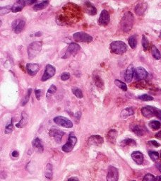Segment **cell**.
Here are the masks:
<instances>
[{"instance_id":"603a6c76","label":"cell","mask_w":161,"mask_h":181,"mask_svg":"<svg viewBox=\"0 0 161 181\" xmlns=\"http://www.w3.org/2000/svg\"><path fill=\"white\" fill-rule=\"evenodd\" d=\"M117 136V132L115 130H110L107 134V138L109 142L114 144L116 141Z\"/></svg>"},{"instance_id":"ac0fdd59","label":"cell","mask_w":161,"mask_h":181,"mask_svg":"<svg viewBox=\"0 0 161 181\" xmlns=\"http://www.w3.org/2000/svg\"><path fill=\"white\" fill-rule=\"evenodd\" d=\"M134 76V68L133 65H130L128 68L126 69L125 74H124V79H125L126 82L130 83L133 79V77Z\"/></svg>"},{"instance_id":"f5cc1de1","label":"cell","mask_w":161,"mask_h":181,"mask_svg":"<svg viewBox=\"0 0 161 181\" xmlns=\"http://www.w3.org/2000/svg\"><path fill=\"white\" fill-rule=\"evenodd\" d=\"M156 168L158 169L160 172H161V163H158V164H156Z\"/></svg>"},{"instance_id":"d6a6232c","label":"cell","mask_w":161,"mask_h":181,"mask_svg":"<svg viewBox=\"0 0 161 181\" xmlns=\"http://www.w3.org/2000/svg\"><path fill=\"white\" fill-rule=\"evenodd\" d=\"M114 84H115V85L117 86V87L121 88V89L124 90V91H126V90H127V86H126L125 83L121 82L120 80L116 79L114 81Z\"/></svg>"},{"instance_id":"5bb4252c","label":"cell","mask_w":161,"mask_h":181,"mask_svg":"<svg viewBox=\"0 0 161 181\" xmlns=\"http://www.w3.org/2000/svg\"><path fill=\"white\" fill-rule=\"evenodd\" d=\"M110 13H109L108 11L105 10V9L103 10L99 17V20H98L99 24L103 26H107V25L110 23Z\"/></svg>"},{"instance_id":"30bf717a","label":"cell","mask_w":161,"mask_h":181,"mask_svg":"<svg viewBox=\"0 0 161 181\" xmlns=\"http://www.w3.org/2000/svg\"><path fill=\"white\" fill-rule=\"evenodd\" d=\"M104 142V139L100 135H93L89 137L88 144L91 147H99Z\"/></svg>"},{"instance_id":"6f0895ef","label":"cell","mask_w":161,"mask_h":181,"mask_svg":"<svg viewBox=\"0 0 161 181\" xmlns=\"http://www.w3.org/2000/svg\"><path fill=\"white\" fill-rule=\"evenodd\" d=\"M160 36H161V33H160Z\"/></svg>"},{"instance_id":"db71d44e","label":"cell","mask_w":161,"mask_h":181,"mask_svg":"<svg viewBox=\"0 0 161 181\" xmlns=\"http://www.w3.org/2000/svg\"><path fill=\"white\" fill-rule=\"evenodd\" d=\"M156 181H161V176H159L156 178Z\"/></svg>"},{"instance_id":"ffe728a7","label":"cell","mask_w":161,"mask_h":181,"mask_svg":"<svg viewBox=\"0 0 161 181\" xmlns=\"http://www.w3.org/2000/svg\"><path fill=\"white\" fill-rule=\"evenodd\" d=\"M147 9V4L145 2H139L135 7V13L139 16H142Z\"/></svg>"},{"instance_id":"484cf974","label":"cell","mask_w":161,"mask_h":181,"mask_svg":"<svg viewBox=\"0 0 161 181\" xmlns=\"http://www.w3.org/2000/svg\"><path fill=\"white\" fill-rule=\"evenodd\" d=\"M27 122H28V116H27V115L26 113H22V119L20 120V122L17 123L16 125V126L18 128H22L25 127L27 124Z\"/></svg>"},{"instance_id":"f6af8a7d","label":"cell","mask_w":161,"mask_h":181,"mask_svg":"<svg viewBox=\"0 0 161 181\" xmlns=\"http://www.w3.org/2000/svg\"><path fill=\"white\" fill-rule=\"evenodd\" d=\"M60 77H61V79H62V81H66L70 78V74H69V73L64 72V73H63L62 75H61Z\"/></svg>"},{"instance_id":"7dc6e473","label":"cell","mask_w":161,"mask_h":181,"mask_svg":"<svg viewBox=\"0 0 161 181\" xmlns=\"http://www.w3.org/2000/svg\"><path fill=\"white\" fill-rule=\"evenodd\" d=\"M156 116L157 117H158V119H160V121H161V110L157 108L156 113Z\"/></svg>"},{"instance_id":"5b68a950","label":"cell","mask_w":161,"mask_h":181,"mask_svg":"<svg viewBox=\"0 0 161 181\" xmlns=\"http://www.w3.org/2000/svg\"><path fill=\"white\" fill-rule=\"evenodd\" d=\"M76 142H77V139L74 136V133L72 132V133H70L69 136L68 141L62 147V151L66 152V153L72 151V149H74V146L76 145Z\"/></svg>"},{"instance_id":"680465c9","label":"cell","mask_w":161,"mask_h":181,"mask_svg":"<svg viewBox=\"0 0 161 181\" xmlns=\"http://www.w3.org/2000/svg\"><path fill=\"white\" fill-rule=\"evenodd\" d=\"M134 181H135V180H134Z\"/></svg>"},{"instance_id":"e0dca14e","label":"cell","mask_w":161,"mask_h":181,"mask_svg":"<svg viewBox=\"0 0 161 181\" xmlns=\"http://www.w3.org/2000/svg\"><path fill=\"white\" fill-rule=\"evenodd\" d=\"M83 9L85 11L86 13H87L88 14L91 15H95L97 13V9L90 1H86L83 4Z\"/></svg>"},{"instance_id":"ba28073f","label":"cell","mask_w":161,"mask_h":181,"mask_svg":"<svg viewBox=\"0 0 161 181\" xmlns=\"http://www.w3.org/2000/svg\"><path fill=\"white\" fill-rule=\"evenodd\" d=\"M55 72H56V69H55V67H53L51 65H46L45 72H44L43 77H42V81L45 82V81L48 80L49 79L52 78L55 74Z\"/></svg>"},{"instance_id":"d6986e66","label":"cell","mask_w":161,"mask_h":181,"mask_svg":"<svg viewBox=\"0 0 161 181\" xmlns=\"http://www.w3.org/2000/svg\"><path fill=\"white\" fill-rule=\"evenodd\" d=\"M131 157L132 158V159H133L134 161L137 163V164L141 165V164H142V163H143V155L141 151H134L133 153L131 154Z\"/></svg>"},{"instance_id":"d590c367","label":"cell","mask_w":161,"mask_h":181,"mask_svg":"<svg viewBox=\"0 0 161 181\" xmlns=\"http://www.w3.org/2000/svg\"><path fill=\"white\" fill-rule=\"evenodd\" d=\"M11 8H12V7H11V6H6V7H1V9H0V12H1V16L9 13L10 12V11H11Z\"/></svg>"},{"instance_id":"816d5d0a","label":"cell","mask_w":161,"mask_h":181,"mask_svg":"<svg viewBox=\"0 0 161 181\" xmlns=\"http://www.w3.org/2000/svg\"><path fill=\"white\" fill-rule=\"evenodd\" d=\"M68 181H79V180H78V179L77 178H76V177H72V178H70L69 179Z\"/></svg>"},{"instance_id":"4316f807","label":"cell","mask_w":161,"mask_h":181,"mask_svg":"<svg viewBox=\"0 0 161 181\" xmlns=\"http://www.w3.org/2000/svg\"><path fill=\"white\" fill-rule=\"evenodd\" d=\"M49 4V1L48 0H45V1H43L42 2H40L38 4H35L33 7V9L35 11H40L42 10V9L46 8Z\"/></svg>"},{"instance_id":"f1b7e54d","label":"cell","mask_w":161,"mask_h":181,"mask_svg":"<svg viewBox=\"0 0 161 181\" xmlns=\"http://www.w3.org/2000/svg\"><path fill=\"white\" fill-rule=\"evenodd\" d=\"M151 53H152L153 57L156 59H161V53L158 50V49L155 45H153L151 47Z\"/></svg>"},{"instance_id":"e575fe53","label":"cell","mask_w":161,"mask_h":181,"mask_svg":"<svg viewBox=\"0 0 161 181\" xmlns=\"http://www.w3.org/2000/svg\"><path fill=\"white\" fill-rule=\"evenodd\" d=\"M72 93L74 94V96H76V97H77L78 99H82L83 98V92H82V90L80 89V88H72Z\"/></svg>"},{"instance_id":"c3c4849f","label":"cell","mask_w":161,"mask_h":181,"mask_svg":"<svg viewBox=\"0 0 161 181\" xmlns=\"http://www.w3.org/2000/svg\"><path fill=\"white\" fill-rule=\"evenodd\" d=\"M11 155H12V157H14V158H18V156H19L18 152L17 151H13L12 152V154H11Z\"/></svg>"},{"instance_id":"44dd1931","label":"cell","mask_w":161,"mask_h":181,"mask_svg":"<svg viewBox=\"0 0 161 181\" xmlns=\"http://www.w3.org/2000/svg\"><path fill=\"white\" fill-rule=\"evenodd\" d=\"M32 147H34V149H35L37 151L40 152V153H42V152L44 150L43 144L42 143V141L39 138H35V139L32 142Z\"/></svg>"},{"instance_id":"4dcf8cb0","label":"cell","mask_w":161,"mask_h":181,"mask_svg":"<svg viewBox=\"0 0 161 181\" xmlns=\"http://www.w3.org/2000/svg\"><path fill=\"white\" fill-rule=\"evenodd\" d=\"M25 7L24 5H23L22 4L18 3V2H16L12 6V8H11V11L13 13H16L18 12V11H22V9L24 7Z\"/></svg>"},{"instance_id":"7a4b0ae2","label":"cell","mask_w":161,"mask_h":181,"mask_svg":"<svg viewBox=\"0 0 161 181\" xmlns=\"http://www.w3.org/2000/svg\"><path fill=\"white\" fill-rule=\"evenodd\" d=\"M110 47L111 52L117 55H122L127 50V45L124 42L120 41V40L112 42L110 44Z\"/></svg>"},{"instance_id":"9c48e42d","label":"cell","mask_w":161,"mask_h":181,"mask_svg":"<svg viewBox=\"0 0 161 181\" xmlns=\"http://www.w3.org/2000/svg\"><path fill=\"white\" fill-rule=\"evenodd\" d=\"M119 178V172L117 168L114 166L109 167L107 175V181H117Z\"/></svg>"},{"instance_id":"3957f363","label":"cell","mask_w":161,"mask_h":181,"mask_svg":"<svg viewBox=\"0 0 161 181\" xmlns=\"http://www.w3.org/2000/svg\"><path fill=\"white\" fill-rule=\"evenodd\" d=\"M42 46H43V44H42L41 42L35 41L30 43L28 47V58H34L41 50Z\"/></svg>"},{"instance_id":"b9f144b4","label":"cell","mask_w":161,"mask_h":181,"mask_svg":"<svg viewBox=\"0 0 161 181\" xmlns=\"http://www.w3.org/2000/svg\"><path fill=\"white\" fill-rule=\"evenodd\" d=\"M13 120L11 119V122L9 124H8L6 126V128H5V133L6 134H10L13 131Z\"/></svg>"},{"instance_id":"60d3db41","label":"cell","mask_w":161,"mask_h":181,"mask_svg":"<svg viewBox=\"0 0 161 181\" xmlns=\"http://www.w3.org/2000/svg\"><path fill=\"white\" fill-rule=\"evenodd\" d=\"M57 91V87L55 85H51L50 87L47 90V94H46V96H47V98L49 97V96H51L52 95H53L54 93H55V92Z\"/></svg>"},{"instance_id":"7c38bea8","label":"cell","mask_w":161,"mask_h":181,"mask_svg":"<svg viewBox=\"0 0 161 181\" xmlns=\"http://www.w3.org/2000/svg\"><path fill=\"white\" fill-rule=\"evenodd\" d=\"M26 22L24 20H21V19H16L12 23V29L15 33H20L21 32L24 30Z\"/></svg>"},{"instance_id":"681fc988","label":"cell","mask_w":161,"mask_h":181,"mask_svg":"<svg viewBox=\"0 0 161 181\" xmlns=\"http://www.w3.org/2000/svg\"><path fill=\"white\" fill-rule=\"evenodd\" d=\"M150 142L153 144V146H154V147H160V144L158 143V142H156V141H150Z\"/></svg>"},{"instance_id":"6da1fadb","label":"cell","mask_w":161,"mask_h":181,"mask_svg":"<svg viewBox=\"0 0 161 181\" xmlns=\"http://www.w3.org/2000/svg\"><path fill=\"white\" fill-rule=\"evenodd\" d=\"M134 17L133 13L130 11L125 13L120 22L121 29L124 32H129L133 27Z\"/></svg>"},{"instance_id":"1f68e13d","label":"cell","mask_w":161,"mask_h":181,"mask_svg":"<svg viewBox=\"0 0 161 181\" xmlns=\"http://www.w3.org/2000/svg\"><path fill=\"white\" fill-rule=\"evenodd\" d=\"M148 125H149V127L152 129V130H159V129H160L161 124H160V122L158 120H152L149 122Z\"/></svg>"},{"instance_id":"8992f818","label":"cell","mask_w":161,"mask_h":181,"mask_svg":"<svg viewBox=\"0 0 161 181\" xmlns=\"http://www.w3.org/2000/svg\"><path fill=\"white\" fill-rule=\"evenodd\" d=\"M54 122L55 124L62 126L63 128H72L73 127V122L66 117L63 116H57L54 118Z\"/></svg>"},{"instance_id":"bcb514c9","label":"cell","mask_w":161,"mask_h":181,"mask_svg":"<svg viewBox=\"0 0 161 181\" xmlns=\"http://www.w3.org/2000/svg\"><path fill=\"white\" fill-rule=\"evenodd\" d=\"M41 92H42V90L40 89L35 90V94L36 96V99H37L38 100H40V96H41Z\"/></svg>"},{"instance_id":"cb8c5ba5","label":"cell","mask_w":161,"mask_h":181,"mask_svg":"<svg viewBox=\"0 0 161 181\" xmlns=\"http://www.w3.org/2000/svg\"><path fill=\"white\" fill-rule=\"evenodd\" d=\"M93 79L94 82V84L96 85L97 88H104V83H103V81L102 80V79L100 76L97 74H94L93 76Z\"/></svg>"},{"instance_id":"11a10c76","label":"cell","mask_w":161,"mask_h":181,"mask_svg":"<svg viewBox=\"0 0 161 181\" xmlns=\"http://www.w3.org/2000/svg\"><path fill=\"white\" fill-rule=\"evenodd\" d=\"M42 35V33H38V32H37V33H35V36H41Z\"/></svg>"},{"instance_id":"277c9868","label":"cell","mask_w":161,"mask_h":181,"mask_svg":"<svg viewBox=\"0 0 161 181\" xmlns=\"http://www.w3.org/2000/svg\"><path fill=\"white\" fill-rule=\"evenodd\" d=\"M73 38L76 42L80 43H91L93 40V38L89 34L86 33L85 32H76L73 35Z\"/></svg>"},{"instance_id":"9a60e30c","label":"cell","mask_w":161,"mask_h":181,"mask_svg":"<svg viewBox=\"0 0 161 181\" xmlns=\"http://www.w3.org/2000/svg\"><path fill=\"white\" fill-rule=\"evenodd\" d=\"M157 108L153 106H145L141 108V113L145 117L149 118L153 116H156Z\"/></svg>"},{"instance_id":"7bdbcfd3","label":"cell","mask_w":161,"mask_h":181,"mask_svg":"<svg viewBox=\"0 0 161 181\" xmlns=\"http://www.w3.org/2000/svg\"><path fill=\"white\" fill-rule=\"evenodd\" d=\"M148 155L153 161H156L159 159V154L156 151H149Z\"/></svg>"},{"instance_id":"2e32d148","label":"cell","mask_w":161,"mask_h":181,"mask_svg":"<svg viewBox=\"0 0 161 181\" xmlns=\"http://www.w3.org/2000/svg\"><path fill=\"white\" fill-rule=\"evenodd\" d=\"M40 69V66L38 64L36 63H28L26 65V70L28 74L30 76H35L36 74L38 72Z\"/></svg>"},{"instance_id":"52a82bcc","label":"cell","mask_w":161,"mask_h":181,"mask_svg":"<svg viewBox=\"0 0 161 181\" xmlns=\"http://www.w3.org/2000/svg\"><path fill=\"white\" fill-rule=\"evenodd\" d=\"M80 50V46L78 45L77 43H72L69 44V47H67L66 53L65 55L63 57V58H67V57H69L70 56H74L75 55L78 51Z\"/></svg>"},{"instance_id":"4fadbf2b","label":"cell","mask_w":161,"mask_h":181,"mask_svg":"<svg viewBox=\"0 0 161 181\" xmlns=\"http://www.w3.org/2000/svg\"><path fill=\"white\" fill-rule=\"evenodd\" d=\"M49 136L55 139V141L59 143V142H60L61 140H62V136H64V132L62 130H59V129L52 128L50 130H49Z\"/></svg>"},{"instance_id":"ee69618b","label":"cell","mask_w":161,"mask_h":181,"mask_svg":"<svg viewBox=\"0 0 161 181\" xmlns=\"http://www.w3.org/2000/svg\"><path fill=\"white\" fill-rule=\"evenodd\" d=\"M142 181H156V178L151 173H147L145 176L143 177Z\"/></svg>"},{"instance_id":"836d02e7","label":"cell","mask_w":161,"mask_h":181,"mask_svg":"<svg viewBox=\"0 0 161 181\" xmlns=\"http://www.w3.org/2000/svg\"><path fill=\"white\" fill-rule=\"evenodd\" d=\"M31 92H32L31 88H28V91H27L26 95L25 96L24 99H23L22 101H21V106H24V105H26L27 103H28V101H29L30 96V95H31Z\"/></svg>"},{"instance_id":"7402d4cb","label":"cell","mask_w":161,"mask_h":181,"mask_svg":"<svg viewBox=\"0 0 161 181\" xmlns=\"http://www.w3.org/2000/svg\"><path fill=\"white\" fill-rule=\"evenodd\" d=\"M131 130L134 133L138 136H142L144 134V130L139 125H133L131 126Z\"/></svg>"},{"instance_id":"f35d334b","label":"cell","mask_w":161,"mask_h":181,"mask_svg":"<svg viewBox=\"0 0 161 181\" xmlns=\"http://www.w3.org/2000/svg\"><path fill=\"white\" fill-rule=\"evenodd\" d=\"M141 42H142V45H143V50H144L145 51L148 50L149 48V42H148V40L147 38L145 37V36H143L142 41Z\"/></svg>"},{"instance_id":"83f0119b","label":"cell","mask_w":161,"mask_h":181,"mask_svg":"<svg viewBox=\"0 0 161 181\" xmlns=\"http://www.w3.org/2000/svg\"><path fill=\"white\" fill-rule=\"evenodd\" d=\"M128 43H129V46L132 48V49H134V48L137 47V36H136V35H133V36H130L129 40H128Z\"/></svg>"},{"instance_id":"74e56055","label":"cell","mask_w":161,"mask_h":181,"mask_svg":"<svg viewBox=\"0 0 161 181\" xmlns=\"http://www.w3.org/2000/svg\"><path fill=\"white\" fill-rule=\"evenodd\" d=\"M37 0H16V2L22 4L23 5H31L32 4L35 3Z\"/></svg>"},{"instance_id":"ab89813d","label":"cell","mask_w":161,"mask_h":181,"mask_svg":"<svg viewBox=\"0 0 161 181\" xmlns=\"http://www.w3.org/2000/svg\"><path fill=\"white\" fill-rule=\"evenodd\" d=\"M139 99L143 101H151L153 100V97L150 95H148V94H143V95L139 96Z\"/></svg>"},{"instance_id":"f907efd6","label":"cell","mask_w":161,"mask_h":181,"mask_svg":"<svg viewBox=\"0 0 161 181\" xmlns=\"http://www.w3.org/2000/svg\"><path fill=\"white\" fill-rule=\"evenodd\" d=\"M156 137L157 139H160L161 140V131H160V132H158V133H157L156 134Z\"/></svg>"},{"instance_id":"d4e9b609","label":"cell","mask_w":161,"mask_h":181,"mask_svg":"<svg viewBox=\"0 0 161 181\" xmlns=\"http://www.w3.org/2000/svg\"><path fill=\"white\" fill-rule=\"evenodd\" d=\"M134 111L132 108H126L124 109L123 111H122L120 115H121V117H122V119H126V118H127L128 117L134 115Z\"/></svg>"},{"instance_id":"8d00e7d4","label":"cell","mask_w":161,"mask_h":181,"mask_svg":"<svg viewBox=\"0 0 161 181\" xmlns=\"http://www.w3.org/2000/svg\"><path fill=\"white\" fill-rule=\"evenodd\" d=\"M123 146H136V142L131 139H126L122 142Z\"/></svg>"},{"instance_id":"8fae6325","label":"cell","mask_w":161,"mask_h":181,"mask_svg":"<svg viewBox=\"0 0 161 181\" xmlns=\"http://www.w3.org/2000/svg\"><path fill=\"white\" fill-rule=\"evenodd\" d=\"M148 72L142 67H139L134 69V77L137 80H143L148 76Z\"/></svg>"},{"instance_id":"9f6ffc18","label":"cell","mask_w":161,"mask_h":181,"mask_svg":"<svg viewBox=\"0 0 161 181\" xmlns=\"http://www.w3.org/2000/svg\"><path fill=\"white\" fill-rule=\"evenodd\" d=\"M160 157H161V152H160Z\"/></svg>"},{"instance_id":"f546056e","label":"cell","mask_w":161,"mask_h":181,"mask_svg":"<svg viewBox=\"0 0 161 181\" xmlns=\"http://www.w3.org/2000/svg\"><path fill=\"white\" fill-rule=\"evenodd\" d=\"M45 177L47 179H52V166L50 163H48L46 166L45 171Z\"/></svg>"}]
</instances>
